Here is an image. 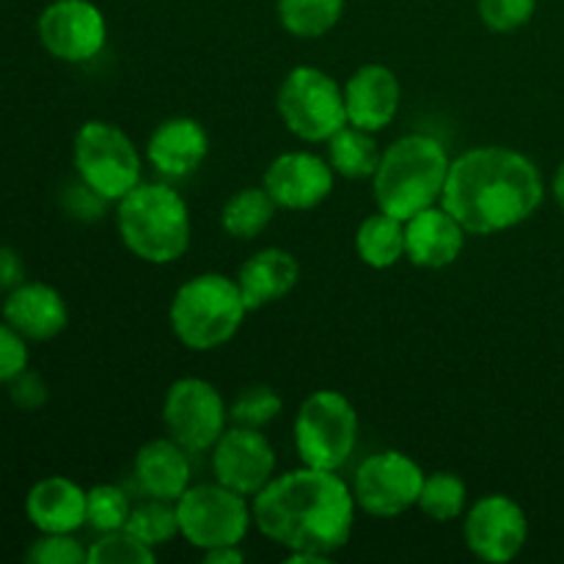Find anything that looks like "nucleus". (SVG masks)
<instances>
[{
    "label": "nucleus",
    "instance_id": "nucleus-37",
    "mask_svg": "<svg viewBox=\"0 0 564 564\" xmlns=\"http://www.w3.org/2000/svg\"><path fill=\"white\" fill-rule=\"evenodd\" d=\"M25 281V262L9 246H0V290L11 292Z\"/></svg>",
    "mask_w": 564,
    "mask_h": 564
},
{
    "label": "nucleus",
    "instance_id": "nucleus-18",
    "mask_svg": "<svg viewBox=\"0 0 564 564\" xmlns=\"http://www.w3.org/2000/svg\"><path fill=\"white\" fill-rule=\"evenodd\" d=\"M466 235L460 220L441 204L422 209L405 220V257L408 262L424 270H441L457 262L466 248Z\"/></svg>",
    "mask_w": 564,
    "mask_h": 564
},
{
    "label": "nucleus",
    "instance_id": "nucleus-27",
    "mask_svg": "<svg viewBox=\"0 0 564 564\" xmlns=\"http://www.w3.org/2000/svg\"><path fill=\"white\" fill-rule=\"evenodd\" d=\"M468 488L457 474L435 471L424 477L422 496H419V510L438 523H449L466 512Z\"/></svg>",
    "mask_w": 564,
    "mask_h": 564
},
{
    "label": "nucleus",
    "instance_id": "nucleus-13",
    "mask_svg": "<svg viewBox=\"0 0 564 564\" xmlns=\"http://www.w3.org/2000/svg\"><path fill=\"white\" fill-rule=\"evenodd\" d=\"M463 538L477 560L490 564L512 562L529 538V521L523 507L505 494L482 496L463 521Z\"/></svg>",
    "mask_w": 564,
    "mask_h": 564
},
{
    "label": "nucleus",
    "instance_id": "nucleus-35",
    "mask_svg": "<svg viewBox=\"0 0 564 564\" xmlns=\"http://www.w3.org/2000/svg\"><path fill=\"white\" fill-rule=\"evenodd\" d=\"M28 339L17 334L9 323H0V383H9L11 378L28 369Z\"/></svg>",
    "mask_w": 564,
    "mask_h": 564
},
{
    "label": "nucleus",
    "instance_id": "nucleus-17",
    "mask_svg": "<svg viewBox=\"0 0 564 564\" xmlns=\"http://www.w3.org/2000/svg\"><path fill=\"white\" fill-rule=\"evenodd\" d=\"M341 88H345L347 121L361 130H386L400 110V80L383 64L358 66Z\"/></svg>",
    "mask_w": 564,
    "mask_h": 564
},
{
    "label": "nucleus",
    "instance_id": "nucleus-31",
    "mask_svg": "<svg viewBox=\"0 0 564 564\" xmlns=\"http://www.w3.org/2000/svg\"><path fill=\"white\" fill-rule=\"evenodd\" d=\"M154 560H158L154 549H149L143 540H138L127 529L105 532L88 549V562L91 564H154Z\"/></svg>",
    "mask_w": 564,
    "mask_h": 564
},
{
    "label": "nucleus",
    "instance_id": "nucleus-5",
    "mask_svg": "<svg viewBox=\"0 0 564 564\" xmlns=\"http://www.w3.org/2000/svg\"><path fill=\"white\" fill-rule=\"evenodd\" d=\"M251 308L246 306L237 279L224 273H202L187 279L171 301V330L187 350H218L235 339L242 319Z\"/></svg>",
    "mask_w": 564,
    "mask_h": 564
},
{
    "label": "nucleus",
    "instance_id": "nucleus-24",
    "mask_svg": "<svg viewBox=\"0 0 564 564\" xmlns=\"http://www.w3.org/2000/svg\"><path fill=\"white\" fill-rule=\"evenodd\" d=\"M356 251L367 268H394L405 257V220L380 213V209L364 218L356 231Z\"/></svg>",
    "mask_w": 564,
    "mask_h": 564
},
{
    "label": "nucleus",
    "instance_id": "nucleus-26",
    "mask_svg": "<svg viewBox=\"0 0 564 564\" xmlns=\"http://www.w3.org/2000/svg\"><path fill=\"white\" fill-rule=\"evenodd\" d=\"M275 14L295 39H319L345 14V0H279Z\"/></svg>",
    "mask_w": 564,
    "mask_h": 564
},
{
    "label": "nucleus",
    "instance_id": "nucleus-4",
    "mask_svg": "<svg viewBox=\"0 0 564 564\" xmlns=\"http://www.w3.org/2000/svg\"><path fill=\"white\" fill-rule=\"evenodd\" d=\"M116 229L132 257L171 264L191 248V209L165 182H141L116 207Z\"/></svg>",
    "mask_w": 564,
    "mask_h": 564
},
{
    "label": "nucleus",
    "instance_id": "nucleus-14",
    "mask_svg": "<svg viewBox=\"0 0 564 564\" xmlns=\"http://www.w3.org/2000/svg\"><path fill=\"white\" fill-rule=\"evenodd\" d=\"M213 471L226 488L257 496L275 477V452L259 430L231 424L213 446Z\"/></svg>",
    "mask_w": 564,
    "mask_h": 564
},
{
    "label": "nucleus",
    "instance_id": "nucleus-16",
    "mask_svg": "<svg viewBox=\"0 0 564 564\" xmlns=\"http://www.w3.org/2000/svg\"><path fill=\"white\" fill-rule=\"evenodd\" d=\"M209 154V135L191 116L160 121L147 141V160L165 180H185L196 174Z\"/></svg>",
    "mask_w": 564,
    "mask_h": 564
},
{
    "label": "nucleus",
    "instance_id": "nucleus-7",
    "mask_svg": "<svg viewBox=\"0 0 564 564\" xmlns=\"http://www.w3.org/2000/svg\"><path fill=\"white\" fill-rule=\"evenodd\" d=\"M281 121L306 143H328L347 124L345 88L317 66H295L275 94Z\"/></svg>",
    "mask_w": 564,
    "mask_h": 564
},
{
    "label": "nucleus",
    "instance_id": "nucleus-15",
    "mask_svg": "<svg viewBox=\"0 0 564 564\" xmlns=\"http://www.w3.org/2000/svg\"><path fill=\"white\" fill-rule=\"evenodd\" d=\"M334 169L328 158L314 152H284L264 171V191L273 196L279 207L292 213H306L319 207L334 191Z\"/></svg>",
    "mask_w": 564,
    "mask_h": 564
},
{
    "label": "nucleus",
    "instance_id": "nucleus-25",
    "mask_svg": "<svg viewBox=\"0 0 564 564\" xmlns=\"http://www.w3.org/2000/svg\"><path fill=\"white\" fill-rule=\"evenodd\" d=\"M275 209H279V204L264 191V185L242 187L224 204L220 224H224L226 235L235 237V240H253V237L268 229Z\"/></svg>",
    "mask_w": 564,
    "mask_h": 564
},
{
    "label": "nucleus",
    "instance_id": "nucleus-23",
    "mask_svg": "<svg viewBox=\"0 0 564 564\" xmlns=\"http://www.w3.org/2000/svg\"><path fill=\"white\" fill-rule=\"evenodd\" d=\"M380 158H383V152H380L378 141H375V132L361 130V127L350 124V121L328 138V163L336 176H345V180H372L380 165Z\"/></svg>",
    "mask_w": 564,
    "mask_h": 564
},
{
    "label": "nucleus",
    "instance_id": "nucleus-28",
    "mask_svg": "<svg viewBox=\"0 0 564 564\" xmlns=\"http://www.w3.org/2000/svg\"><path fill=\"white\" fill-rule=\"evenodd\" d=\"M127 532L135 534L138 540L158 549V545L171 543L180 534V518H176V505L165 499H149L143 505L132 507L127 518Z\"/></svg>",
    "mask_w": 564,
    "mask_h": 564
},
{
    "label": "nucleus",
    "instance_id": "nucleus-20",
    "mask_svg": "<svg viewBox=\"0 0 564 564\" xmlns=\"http://www.w3.org/2000/svg\"><path fill=\"white\" fill-rule=\"evenodd\" d=\"M86 494L66 477H44L28 490L25 516L42 534H75L86 527Z\"/></svg>",
    "mask_w": 564,
    "mask_h": 564
},
{
    "label": "nucleus",
    "instance_id": "nucleus-8",
    "mask_svg": "<svg viewBox=\"0 0 564 564\" xmlns=\"http://www.w3.org/2000/svg\"><path fill=\"white\" fill-rule=\"evenodd\" d=\"M77 180L99 193L108 202L119 204L135 185H141V154L121 127L110 121H86L75 132Z\"/></svg>",
    "mask_w": 564,
    "mask_h": 564
},
{
    "label": "nucleus",
    "instance_id": "nucleus-10",
    "mask_svg": "<svg viewBox=\"0 0 564 564\" xmlns=\"http://www.w3.org/2000/svg\"><path fill=\"white\" fill-rule=\"evenodd\" d=\"M163 422L171 438L191 455L209 452L226 433L229 408L209 380L182 378L169 386L163 400Z\"/></svg>",
    "mask_w": 564,
    "mask_h": 564
},
{
    "label": "nucleus",
    "instance_id": "nucleus-36",
    "mask_svg": "<svg viewBox=\"0 0 564 564\" xmlns=\"http://www.w3.org/2000/svg\"><path fill=\"white\" fill-rule=\"evenodd\" d=\"M9 397L20 411H39V408L47 402L50 391L47 383L42 380V375L31 372V369H22L17 378H11L9 383Z\"/></svg>",
    "mask_w": 564,
    "mask_h": 564
},
{
    "label": "nucleus",
    "instance_id": "nucleus-34",
    "mask_svg": "<svg viewBox=\"0 0 564 564\" xmlns=\"http://www.w3.org/2000/svg\"><path fill=\"white\" fill-rule=\"evenodd\" d=\"M61 204H64V213L69 215V218L83 220V224H94V220L102 218L110 202L99 196L94 187H88L86 182L77 180L75 185L66 187L64 196H61Z\"/></svg>",
    "mask_w": 564,
    "mask_h": 564
},
{
    "label": "nucleus",
    "instance_id": "nucleus-39",
    "mask_svg": "<svg viewBox=\"0 0 564 564\" xmlns=\"http://www.w3.org/2000/svg\"><path fill=\"white\" fill-rule=\"evenodd\" d=\"M551 193H554L556 204H560L562 213H564V160L560 163V169H556L554 182H551Z\"/></svg>",
    "mask_w": 564,
    "mask_h": 564
},
{
    "label": "nucleus",
    "instance_id": "nucleus-33",
    "mask_svg": "<svg viewBox=\"0 0 564 564\" xmlns=\"http://www.w3.org/2000/svg\"><path fill=\"white\" fill-rule=\"evenodd\" d=\"M25 560L31 564H86L88 549H83L72 534H42L31 543Z\"/></svg>",
    "mask_w": 564,
    "mask_h": 564
},
{
    "label": "nucleus",
    "instance_id": "nucleus-2",
    "mask_svg": "<svg viewBox=\"0 0 564 564\" xmlns=\"http://www.w3.org/2000/svg\"><path fill=\"white\" fill-rule=\"evenodd\" d=\"M545 198L534 160L507 147H477L452 160L441 207L468 235H496L532 218Z\"/></svg>",
    "mask_w": 564,
    "mask_h": 564
},
{
    "label": "nucleus",
    "instance_id": "nucleus-6",
    "mask_svg": "<svg viewBox=\"0 0 564 564\" xmlns=\"http://www.w3.org/2000/svg\"><path fill=\"white\" fill-rule=\"evenodd\" d=\"M358 444V411L341 391L317 389L295 416V449L303 466L339 471Z\"/></svg>",
    "mask_w": 564,
    "mask_h": 564
},
{
    "label": "nucleus",
    "instance_id": "nucleus-12",
    "mask_svg": "<svg viewBox=\"0 0 564 564\" xmlns=\"http://www.w3.org/2000/svg\"><path fill=\"white\" fill-rule=\"evenodd\" d=\"M36 31L42 47L66 64L97 58L108 42V22L91 0H53L39 14Z\"/></svg>",
    "mask_w": 564,
    "mask_h": 564
},
{
    "label": "nucleus",
    "instance_id": "nucleus-30",
    "mask_svg": "<svg viewBox=\"0 0 564 564\" xmlns=\"http://www.w3.org/2000/svg\"><path fill=\"white\" fill-rule=\"evenodd\" d=\"M281 405H284V402H281V397L275 394V389H270V386H246L229 405V422L240 424V427L262 430L264 424H270L279 416Z\"/></svg>",
    "mask_w": 564,
    "mask_h": 564
},
{
    "label": "nucleus",
    "instance_id": "nucleus-38",
    "mask_svg": "<svg viewBox=\"0 0 564 564\" xmlns=\"http://www.w3.org/2000/svg\"><path fill=\"white\" fill-rule=\"evenodd\" d=\"M204 562L207 564H242L246 554L240 551V545H224V549L204 551Z\"/></svg>",
    "mask_w": 564,
    "mask_h": 564
},
{
    "label": "nucleus",
    "instance_id": "nucleus-32",
    "mask_svg": "<svg viewBox=\"0 0 564 564\" xmlns=\"http://www.w3.org/2000/svg\"><path fill=\"white\" fill-rule=\"evenodd\" d=\"M479 20L496 33H510L527 25L538 11V0H479Z\"/></svg>",
    "mask_w": 564,
    "mask_h": 564
},
{
    "label": "nucleus",
    "instance_id": "nucleus-11",
    "mask_svg": "<svg viewBox=\"0 0 564 564\" xmlns=\"http://www.w3.org/2000/svg\"><path fill=\"white\" fill-rule=\"evenodd\" d=\"M424 477L422 466L405 452H378L356 468L352 496L367 516L397 518L419 507Z\"/></svg>",
    "mask_w": 564,
    "mask_h": 564
},
{
    "label": "nucleus",
    "instance_id": "nucleus-19",
    "mask_svg": "<svg viewBox=\"0 0 564 564\" xmlns=\"http://www.w3.org/2000/svg\"><path fill=\"white\" fill-rule=\"evenodd\" d=\"M3 319L28 341H50L64 334L69 308L55 286L42 281H22L6 295Z\"/></svg>",
    "mask_w": 564,
    "mask_h": 564
},
{
    "label": "nucleus",
    "instance_id": "nucleus-1",
    "mask_svg": "<svg viewBox=\"0 0 564 564\" xmlns=\"http://www.w3.org/2000/svg\"><path fill=\"white\" fill-rule=\"evenodd\" d=\"M356 496L336 471L303 466L273 477L253 496V523L286 551L328 560L350 543Z\"/></svg>",
    "mask_w": 564,
    "mask_h": 564
},
{
    "label": "nucleus",
    "instance_id": "nucleus-3",
    "mask_svg": "<svg viewBox=\"0 0 564 564\" xmlns=\"http://www.w3.org/2000/svg\"><path fill=\"white\" fill-rule=\"evenodd\" d=\"M449 165L452 160L438 138L422 132L397 138L372 176L375 204L380 213L400 220L435 207L444 196Z\"/></svg>",
    "mask_w": 564,
    "mask_h": 564
},
{
    "label": "nucleus",
    "instance_id": "nucleus-21",
    "mask_svg": "<svg viewBox=\"0 0 564 564\" xmlns=\"http://www.w3.org/2000/svg\"><path fill=\"white\" fill-rule=\"evenodd\" d=\"M191 452L174 438H154L135 455V479L152 499L176 501L191 488Z\"/></svg>",
    "mask_w": 564,
    "mask_h": 564
},
{
    "label": "nucleus",
    "instance_id": "nucleus-29",
    "mask_svg": "<svg viewBox=\"0 0 564 564\" xmlns=\"http://www.w3.org/2000/svg\"><path fill=\"white\" fill-rule=\"evenodd\" d=\"M130 512V496H127V490L121 485L102 482L94 485L86 494V523L91 529H97L99 534L124 529Z\"/></svg>",
    "mask_w": 564,
    "mask_h": 564
},
{
    "label": "nucleus",
    "instance_id": "nucleus-22",
    "mask_svg": "<svg viewBox=\"0 0 564 564\" xmlns=\"http://www.w3.org/2000/svg\"><path fill=\"white\" fill-rule=\"evenodd\" d=\"M297 279H301V264L284 248H262L237 270V284L251 312L290 295Z\"/></svg>",
    "mask_w": 564,
    "mask_h": 564
},
{
    "label": "nucleus",
    "instance_id": "nucleus-9",
    "mask_svg": "<svg viewBox=\"0 0 564 564\" xmlns=\"http://www.w3.org/2000/svg\"><path fill=\"white\" fill-rule=\"evenodd\" d=\"M176 505L180 534L198 551L240 545L253 523V510L246 496L226 485H196L187 488Z\"/></svg>",
    "mask_w": 564,
    "mask_h": 564
}]
</instances>
